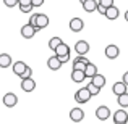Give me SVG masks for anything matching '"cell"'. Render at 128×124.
<instances>
[{"label": "cell", "instance_id": "obj_1", "mask_svg": "<svg viewBox=\"0 0 128 124\" xmlns=\"http://www.w3.org/2000/svg\"><path fill=\"white\" fill-rule=\"evenodd\" d=\"M89 60L86 58V56H76L75 61H73V71H86V66L89 65Z\"/></svg>", "mask_w": 128, "mask_h": 124}, {"label": "cell", "instance_id": "obj_2", "mask_svg": "<svg viewBox=\"0 0 128 124\" xmlns=\"http://www.w3.org/2000/svg\"><path fill=\"white\" fill-rule=\"evenodd\" d=\"M91 93H89V90H88V87H81V89H78V92L75 93V100L78 103H86V102H89L91 100Z\"/></svg>", "mask_w": 128, "mask_h": 124}, {"label": "cell", "instance_id": "obj_3", "mask_svg": "<svg viewBox=\"0 0 128 124\" xmlns=\"http://www.w3.org/2000/svg\"><path fill=\"white\" fill-rule=\"evenodd\" d=\"M114 124H128V113L123 108L114 113Z\"/></svg>", "mask_w": 128, "mask_h": 124}, {"label": "cell", "instance_id": "obj_4", "mask_svg": "<svg viewBox=\"0 0 128 124\" xmlns=\"http://www.w3.org/2000/svg\"><path fill=\"white\" fill-rule=\"evenodd\" d=\"M75 50L78 53V56H86L88 52H89V43L86 41H78L75 43Z\"/></svg>", "mask_w": 128, "mask_h": 124}, {"label": "cell", "instance_id": "obj_5", "mask_svg": "<svg viewBox=\"0 0 128 124\" xmlns=\"http://www.w3.org/2000/svg\"><path fill=\"white\" fill-rule=\"evenodd\" d=\"M16 103H18V97H16L13 92H8V93L3 95V105H5L6 108H13Z\"/></svg>", "mask_w": 128, "mask_h": 124}, {"label": "cell", "instance_id": "obj_6", "mask_svg": "<svg viewBox=\"0 0 128 124\" xmlns=\"http://www.w3.org/2000/svg\"><path fill=\"white\" fill-rule=\"evenodd\" d=\"M118 55H120V48L115 45V43H110V45L106 47V56L109 60H115Z\"/></svg>", "mask_w": 128, "mask_h": 124}, {"label": "cell", "instance_id": "obj_7", "mask_svg": "<svg viewBox=\"0 0 128 124\" xmlns=\"http://www.w3.org/2000/svg\"><path fill=\"white\" fill-rule=\"evenodd\" d=\"M96 116H97V119H100V121L109 119L110 118V110H109V106H106V105L99 106V108L96 110Z\"/></svg>", "mask_w": 128, "mask_h": 124}, {"label": "cell", "instance_id": "obj_8", "mask_svg": "<svg viewBox=\"0 0 128 124\" xmlns=\"http://www.w3.org/2000/svg\"><path fill=\"white\" fill-rule=\"evenodd\" d=\"M55 56H58V58H70V47L66 45V43H62V45L57 47L55 52Z\"/></svg>", "mask_w": 128, "mask_h": 124}, {"label": "cell", "instance_id": "obj_9", "mask_svg": "<svg viewBox=\"0 0 128 124\" xmlns=\"http://www.w3.org/2000/svg\"><path fill=\"white\" fill-rule=\"evenodd\" d=\"M83 28H84V23H83L81 18H72L70 19V29H72L73 32L83 31Z\"/></svg>", "mask_w": 128, "mask_h": 124}, {"label": "cell", "instance_id": "obj_10", "mask_svg": "<svg viewBox=\"0 0 128 124\" xmlns=\"http://www.w3.org/2000/svg\"><path fill=\"white\" fill-rule=\"evenodd\" d=\"M70 119L75 123H81L83 119H84V111H83L81 108H73L72 111H70Z\"/></svg>", "mask_w": 128, "mask_h": 124}, {"label": "cell", "instance_id": "obj_11", "mask_svg": "<svg viewBox=\"0 0 128 124\" xmlns=\"http://www.w3.org/2000/svg\"><path fill=\"white\" fill-rule=\"evenodd\" d=\"M36 32H38V31H36V29L32 28L29 23H28V24H24V26L21 28V36H23L24 39H32V37L36 36Z\"/></svg>", "mask_w": 128, "mask_h": 124}, {"label": "cell", "instance_id": "obj_12", "mask_svg": "<svg viewBox=\"0 0 128 124\" xmlns=\"http://www.w3.org/2000/svg\"><path fill=\"white\" fill-rule=\"evenodd\" d=\"M47 26H49V16H47V15H42V13H38V24H36L38 32L41 31V29L47 28Z\"/></svg>", "mask_w": 128, "mask_h": 124}, {"label": "cell", "instance_id": "obj_13", "mask_svg": "<svg viewBox=\"0 0 128 124\" xmlns=\"http://www.w3.org/2000/svg\"><path fill=\"white\" fill-rule=\"evenodd\" d=\"M47 68L52 69V71H58V69L62 68V61H60L57 56H50V58L47 60Z\"/></svg>", "mask_w": 128, "mask_h": 124}, {"label": "cell", "instance_id": "obj_14", "mask_svg": "<svg viewBox=\"0 0 128 124\" xmlns=\"http://www.w3.org/2000/svg\"><path fill=\"white\" fill-rule=\"evenodd\" d=\"M26 68H28V65H26L24 61H15L13 63V73H15L16 76H20V78H21L23 73L26 71Z\"/></svg>", "mask_w": 128, "mask_h": 124}, {"label": "cell", "instance_id": "obj_15", "mask_svg": "<svg viewBox=\"0 0 128 124\" xmlns=\"http://www.w3.org/2000/svg\"><path fill=\"white\" fill-rule=\"evenodd\" d=\"M104 16H106L107 19H110V21H114V19H117L120 16V10L114 5V6H110V8L106 10V15H104Z\"/></svg>", "mask_w": 128, "mask_h": 124}, {"label": "cell", "instance_id": "obj_16", "mask_svg": "<svg viewBox=\"0 0 128 124\" xmlns=\"http://www.w3.org/2000/svg\"><path fill=\"white\" fill-rule=\"evenodd\" d=\"M97 5H99V2H96V0H88V2L83 3V10H84L86 13L97 11Z\"/></svg>", "mask_w": 128, "mask_h": 124}, {"label": "cell", "instance_id": "obj_17", "mask_svg": "<svg viewBox=\"0 0 128 124\" xmlns=\"http://www.w3.org/2000/svg\"><path fill=\"white\" fill-rule=\"evenodd\" d=\"M21 89L24 90V92H32V90L36 89V82L31 79H23L21 81Z\"/></svg>", "mask_w": 128, "mask_h": 124}, {"label": "cell", "instance_id": "obj_18", "mask_svg": "<svg viewBox=\"0 0 128 124\" xmlns=\"http://www.w3.org/2000/svg\"><path fill=\"white\" fill-rule=\"evenodd\" d=\"M112 92L115 93L117 97H120V95H123V93H126V85L123 82H115L114 87H112Z\"/></svg>", "mask_w": 128, "mask_h": 124}, {"label": "cell", "instance_id": "obj_19", "mask_svg": "<svg viewBox=\"0 0 128 124\" xmlns=\"http://www.w3.org/2000/svg\"><path fill=\"white\" fill-rule=\"evenodd\" d=\"M13 65V60L8 53H2L0 55V68H8V66Z\"/></svg>", "mask_w": 128, "mask_h": 124}, {"label": "cell", "instance_id": "obj_20", "mask_svg": "<svg viewBox=\"0 0 128 124\" xmlns=\"http://www.w3.org/2000/svg\"><path fill=\"white\" fill-rule=\"evenodd\" d=\"M91 84H94V85L99 87V89H102V87L106 85V78H104V74H97V76H94V78L91 79Z\"/></svg>", "mask_w": 128, "mask_h": 124}, {"label": "cell", "instance_id": "obj_21", "mask_svg": "<svg viewBox=\"0 0 128 124\" xmlns=\"http://www.w3.org/2000/svg\"><path fill=\"white\" fill-rule=\"evenodd\" d=\"M84 74H86V78H91V79H92L94 76H97V66H96V65H92V63H89V65L86 66Z\"/></svg>", "mask_w": 128, "mask_h": 124}, {"label": "cell", "instance_id": "obj_22", "mask_svg": "<svg viewBox=\"0 0 128 124\" xmlns=\"http://www.w3.org/2000/svg\"><path fill=\"white\" fill-rule=\"evenodd\" d=\"M72 79H73V82H83L86 79V74L83 71H72Z\"/></svg>", "mask_w": 128, "mask_h": 124}, {"label": "cell", "instance_id": "obj_23", "mask_svg": "<svg viewBox=\"0 0 128 124\" xmlns=\"http://www.w3.org/2000/svg\"><path fill=\"white\" fill-rule=\"evenodd\" d=\"M62 43H63V41H62L60 37H57V36H55V37H52V39L49 41V48L52 50V52H55V50H57V47H58V45H62Z\"/></svg>", "mask_w": 128, "mask_h": 124}, {"label": "cell", "instance_id": "obj_24", "mask_svg": "<svg viewBox=\"0 0 128 124\" xmlns=\"http://www.w3.org/2000/svg\"><path fill=\"white\" fill-rule=\"evenodd\" d=\"M117 102H118V105L122 106V108H126L128 106V92L123 93V95H120V97H117Z\"/></svg>", "mask_w": 128, "mask_h": 124}, {"label": "cell", "instance_id": "obj_25", "mask_svg": "<svg viewBox=\"0 0 128 124\" xmlns=\"http://www.w3.org/2000/svg\"><path fill=\"white\" fill-rule=\"evenodd\" d=\"M88 90H89V93H91V95H92V97H96V95H99V93H100V89H99V87H96V85H94V84H88Z\"/></svg>", "mask_w": 128, "mask_h": 124}, {"label": "cell", "instance_id": "obj_26", "mask_svg": "<svg viewBox=\"0 0 128 124\" xmlns=\"http://www.w3.org/2000/svg\"><path fill=\"white\" fill-rule=\"evenodd\" d=\"M99 5L107 10V8H110V6H114V0H99Z\"/></svg>", "mask_w": 128, "mask_h": 124}, {"label": "cell", "instance_id": "obj_27", "mask_svg": "<svg viewBox=\"0 0 128 124\" xmlns=\"http://www.w3.org/2000/svg\"><path fill=\"white\" fill-rule=\"evenodd\" d=\"M31 76H32V68H31V66H28L26 71L23 73V76H21V81H23V79H31Z\"/></svg>", "mask_w": 128, "mask_h": 124}, {"label": "cell", "instance_id": "obj_28", "mask_svg": "<svg viewBox=\"0 0 128 124\" xmlns=\"http://www.w3.org/2000/svg\"><path fill=\"white\" fill-rule=\"evenodd\" d=\"M3 3H5V6H8V8H13V6L20 5V0H3Z\"/></svg>", "mask_w": 128, "mask_h": 124}, {"label": "cell", "instance_id": "obj_29", "mask_svg": "<svg viewBox=\"0 0 128 124\" xmlns=\"http://www.w3.org/2000/svg\"><path fill=\"white\" fill-rule=\"evenodd\" d=\"M29 24L36 29V24H38V13H36V15H31V18H29ZM36 31H38V29H36Z\"/></svg>", "mask_w": 128, "mask_h": 124}, {"label": "cell", "instance_id": "obj_30", "mask_svg": "<svg viewBox=\"0 0 128 124\" xmlns=\"http://www.w3.org/2000/svg\"><path fill=\"white\" fill-rule=\"evenodd\" d=\"M32 6H34V8H39V6H42L44 5V0H32Z\"/></svg>", "mask_w": 128, "mask_h": 124}, {"label": "cell", "instance_id": "obj_31", "mask_svg": "<svg viewBox=\"0 0 128 124\" xmlns=\"http://www.w3.org/2000/svg\"><path fill=\"white\" fill-rule=\"evenodd\" d=\"M32 0H20V6H31Z\"/></svg>", "mask_w": 128, "mask_h": 124}, {"label": "cell", "instance_id": "obj_32", "mask_svg": "<svg viewBox=\"0 0 128 124\" xmlns=\"http://www.w3.org/2000/svg\"><path fill=\"white\" fill-rule=\"evenodd\" d=\"M32 8H34V6H32V5H31V6H20V10H21L23 13H29V11H31Z\"/></svg>", "mask_w": 128, "mask_h": 124}, {"label": "cell", "instance_id": "obj_33", "mask_svg": "<svg viewBox=\"0 0 128 124\" xmlns=\"http://www.w3.org/2000/svg\"><path fill=\"white\" fill-rule=\"evenodd\" d=\"M122 82H123V84H125V85L128 87V71L125 73V74H123V79H122Z\"/></svg>", "mask_w": 128, "mask_h": 124}, {"label": "cell", "instance_id": "obj_34", "mask_svg": "<svg viewBox=\"0 0 128 124\" xmlns=\"http://www.w3.org/2000/svg\"><path fill=\"white\" fill-rule=\"evenodd\" d=\"M97 11H99L100 15H106V8H104V6H100V5H97Z\"/></svg>", "mask_w": 128, "mask_h": 124}, {"label": "cell", "instance_id": "obj_35", "mask_svg": "<svg viewBox=\"0 0 128 124\" xmlns=\"http://www.w3.org/2000/svg\"><path fill=\"white\" fill-rule=\"evenodd\" d=\"M125 21L128 23V10H126V11H125Z\"/></svg>", "mask_w": 128, "mask_h": 124}, {"label": "cell", "instance_id": "obj_36", "mask_svg": "<svg viewBox=\"0 0 128 124\" xmlns=\"http://www.w3.org/2000/svg\"><path fill=\"white\" fill-rule=\"evenodd\" d=\"M80 2H81V5H83V3H84V2H88V0H80Z\"/></svg>", "mask_w": 128, "mask_h": 124}]
</instances>
